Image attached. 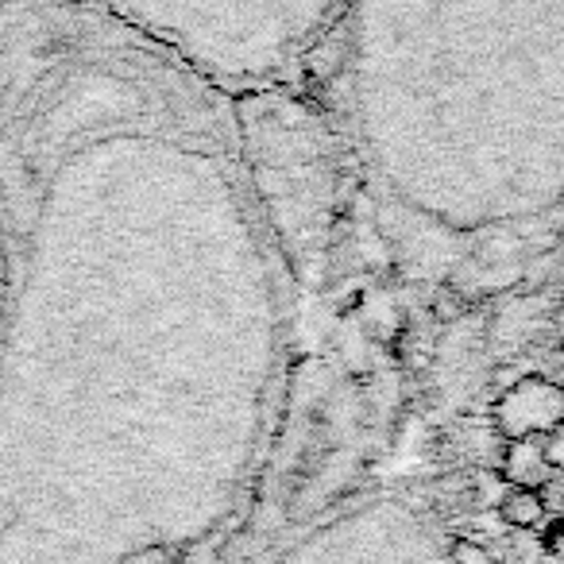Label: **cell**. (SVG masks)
Listing matches in <instances>:
<instances>
[{
  "label": "cell",
  "mask_w": 564,
  "mask_h": 564,
  "mask_svg": "<svg viewBox=\"0 0 564 564\" xmlns=\"http://www.w3.org/2000/svg\"><path fill=\"white\" fill-rule=\"evenodd\" d=\"M243 166L271 232L306 294H325L352 213V163L329 112L310 89L240 97Z\"/></svg>",
  "instance_id": "cell-3"
},
{
  "label": "cell",
  "mask_w": 564,
  "mask_h": 564,
  "mask_svg": "<svg viewBox=\"0 0 564 564\" xmlns=\"http://www.w3.org/2000/svg\"><path fill=\"white\" fill-rule=\"evenodd\" d=\"M197 82L240 101L310 89L348 0H94Z\"/></svg>",
  "instance_id": "cell-4"
},
{
  "label": "cell",
  "mask_w": 564,
  "mask_h": 564,
  "mask_svg": "<svg viewBox=\"0 0 564 564\" xmlns=\"http://www.w3.org/2000/svg\"><path fill=\"white\" fill-rule=\"evenodd\" d=\"M310 306L232 97L94 0H0V564H228Z\"/></svg>",
  "instance_id": "cell-1"
},
{
  "label": "cell",
  "mask_w": 564,
  "mask_h": 564,
  "mask_svg": "<svg viewBox=\"0 0 564 564\" xmlns=\"http://www.w3.org/2000/svg\"><path fill=\"white\" fill-rule=\"evenodd\" d=\"M533 564H564V553H561V549H545V553H541V561H533Z\"/></svg>",
  "instance_id": "cell-12"
},
{
  "label": "cell",
  "mask_w": 564,
  "mask_h": 564,
  "mask_svg": "<svg viewBox=\"0 0 564 564\" xmlns=\"http://www.w3.org/2000/svg\"><path fill=\"white\" fill-rule=\"evenodd\" d=\"M545 456L556 471H564V425L553 433V437H545Z\"/></svg>",
  "instance_id": "cell-10"
},
{
  "label": "cell",
  "mask_w": 564,
  "mask_h": 564,
  "mask_svg": "<svg viewBox=\"0 0 564 564\" xmlns=\"http://www.w3.org/2000/svg\"><path fill=\"white\" fill-rule=\"evenodd\" d=\"M553 333H556V345H561V352H564V302L553 310Z\"/></svg>",
  "instance_id": "cell-11"
},
{
  "label": "cell",
  "mask_w": 564,
  "mask_h": 564,
  "mask_svg": "<svg viewBox=\"0 0 564 564\" xmlns=\"http://www.w3.org/2000/svg\"><path fill=\"white\" fill-rule=\"evenodd\" d=\"M495 518H499L507 530H538L545 522V507H541L538 487H507V491L495 499Z\"/></svg>",
  "instance_id": "cell-7"
},
{
  "label": "cell",
  "mask_w": 564,
  "mask_h": 564,
  "mask_svg": "<svg viewBox=\"0 0 564 564\" xmlns=\"http://www.w3.org/2000/svg\"><path fill=\"white\" fill-rule=\"evenodd\" d=\"M491 425L499 441L553 437L564 425V383L549 376H518L507 391H499L491 406Z\"/></svg>",
  "instance_id": "cell-5"
},
{
  "label": "cell",
  "mask_w": 564,
  "mask_h": 564,
  "mask_svg": "<svg viewBox=\"0 0 564 564\" xmlns=\"http://www.w3.org/2000/svg\"><path fill=\"white\" fill-rule=\"evenodd\" d=\"M553 476V464L545 456V441L522 437V441H502V460L499 479L507 487H541Z\"/></svg>",
  "instance_id": "cell-6"
},
{
  "label": "cell",
  "mask_w": 564,
  "mask_h": 564,
  "mask_svg": "<svg viewBox=\"0 0 564 564\" xmlns=\"http://www.w3.org/2000/svg\"><path fill=\"white\" fill-rule=\"evenodd\" d=\"M448 564H499V556H495V549L487 545L484 538H476V533H456V538L448 541Z\"/></svg>",
  "instance_id": "cell-8"
},
{
  "label": "cell",
  "mask_w": 564,
  "mask_h": 564,
  "mask_svg": "<svg viewBox=\"0 0 564 564\" xmlns=\"http://www.w3.org/2000/svg\"><path fill=\"white\" fill-rule=\"evenodd\" d=\"M383 286L487 302L564 243V0H348L317 58Z\"/></svg>",
  "instance_id": "cell-2"
},
{
  "label": "cell",
  "mask_w": 564,
  "mask_h": 564,
  "mask_svg": "<svg viewBox=\"0 0 564 564\" xmlns=\"http://www.w3.org/2000/svg\"><path fill=\"white\" fill-rule=\"evenodd\" d=\"M538 495H541V507H545V522L549 518H564V471H553L538 487Z\"/></svg>",
  "instance_id": "cell-9"
}]
</instances>
